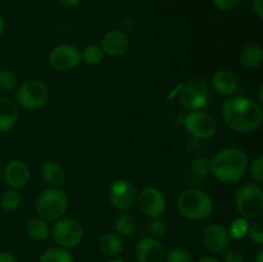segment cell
I'll return each mask as SVG.
<instances>
[{"instance_id":"1","label":"cell","mask_w":263,"mask_h":262,"mask_svg":"<svg viewBox=\"0 0 263 262\" xmlns=\"http://www.w3.org/2000/svg\"><path fill=\"white\" fill-rule=\"evenodd\" d=\"M223 122L239 134L256 131L263 123V109L251 98L233 95L225 100L221 109Z\"/></svg>"},{"instance_id":"2","label":"cell","mask_w":263,"mask_h":262,"mask_svg":"<svg viewBox=\"0 0 263 262\" xmlns=\"http://www.w3.org/2000/svg\"><path fill=\"white\" fill-rule=\"evenodd\" d=\"M249 161L246 152L239 148H225L210 161V172L216 180L226 185L240 181L248 172Z\"/></svg>"},{"instance_id":"3","label":"cell","mask_w":263,"mask_h":262,"mask_svg":"<svg viewBox=\"0 0 263 262\" xmlns=\"http://www.w3.org/2000/svg\"><path fill=\"white\" fill-rule=\"evenodd\" d=\"M176 208L180 216L190 221H203L210 217L215 210L212 197L204 190L190 188L179 194Z\"/></svg>"},{"instance_id":"4","label":"cell","mask_w":263,"mask_h":262,"mask_svg":"<svg viewBox=\"0 0 263 262\" xmlns=\"http://www.w3.org/2000/svg\"><path fill=\"white\" fill-rule=\"evenodd\" d=\"M69 207L67 193L61 188H48L36 200V213L48 222H55L64 217Z\"/></svg>"},{"instance_id":"5","label":"cell","mask_w":263,"mask_h":262,"mask_svg":"<svg viewBox=\"0 0 263 262\" xmlns=\"http://www.w3.org/2000/svg\"><path fill=\"white\" fill-rule=\"evenodd\" d=\"M234 203L241 217L247 220H257L263 215L262 186L254 182L241 185L236 190Z\"/></svg>"},{"instance_id":"6","label":"cell","mask_w":263,"mask_h":262,"mask_svg":"<svg viewBox=\"0 0 263 262\" xmlns=\"http://www.w3.org/2000/svg\"><path fill=\"white\" fill-rule=\"evenodd\" d=\"M50 98V90L45 82L40 80H28L18 85L14 91V100L18 107L26 110H36L43 108Z\"/></svg>"},{"instance_id":"7","label":"cell","mask_w":263,"mask_h":262,"mask_svg":"<svg viewBox=\"0 0 263 262\" xmlns=\"http://www.w3.org/2000/svg\"><path fill=\"white\" fill-rule=\"evenodd\" d=\"M179 100L187 110H203L211 100V86L202 79H192L182 84L179 90Z\"/></svg>"},{"instance_id":"8","label":"cell","mask_w":263,"mask_h":262,"mask_svg":"<svg viewBox=\"0 0 263 262\" xmlns=\"http://www.w3.org/2000/svg\"><path fill=\"white\" fill-rule=\"evenodd\" d=\"M50 236L58 247L76 248L84 239V228L76 218L62 217L51 226Z\"/></svg>"},{"instance_id":"9","label":"cell","mask_w":263,"mask_h":262,"mask_svg":"<svg viewBox=\"0 0 263 262\" xmlns=\"http://www.w3.org/2000/svg\"><path fill=\"white\" fill-rule=\"evenodd\" d=\"M108 199L110 204L120 212H128L138 200V190L131 181L116 179L108 185Z\"/></svg>"},{"instance_id":"10","label":"cell","mask_w":263,"mask_h":262,"mask_svg":"<svg viewBox=\"0 0 263 262\" xmlns=\"http://www.w3.org/2000/svg\"><path fill=\"white\" fill-rule=\"evenodd\" d=\"M187 134L197 140L211 139L217 131V121L205 110H192L184 120Z\"/></svg>"},{"instance_id":"11","label":"cell","mask_w":263,"mask_h":262,"mask_svg":"<svg viewBox=\"0 0 263 262\" xmlns=\"http://www.w3.org/2000/svg\"><path fill=\"white\" fill-rule=\"evenodd\" d=\"M49 66L58 72H69L81 63V50L72 44L55 45L48 55Z\"/></svg>"},{"instance_id":"12","label":"cell","mask_w":263,"mask_h":262,"mask_svg":"<svg viewBox=\"0 0 263 262\" xmlns=\"http://www.w3.org/2000/svg\"><path fill=\"white\" fill-rule=\"evenodd\" d=\"M139 208L149 218L161 217L167 208L166 195L156 186H146L138 194Z\"/></svg>"},{"instance_id":"13","label":"cell","mask_w":263,"mask_h":262,"mask_svg":"<svg viewBox=\"0 0 263 262\" xmlns=\"http://www.w3.org/2000/svg\"><path fill=\"white\" fill-rule=\"evenodd\" d=\"M230 234L221 223H211L203 230L202 240L205 249L211 253H222L230 246Z\"/></svg>"},{"instance_id":"14","label":"cell","mask_w":263,"mask_h":262,"mask_svg":"<svg viewBox=\"0 0 263 262\" xmlns=\"http://www.w3.org/2000/svg\"><path fill=\"white\" fill-rule=\"evenodd\" d=\"M31 177L30 169L21 159H12L3 167V179L10 189L20 190L28 184Z\"/></svg>"},{"instance_id":"15","label":"cell","mask_w":263,"mask_h":262,"mask_svg":"<svg viewBox=\"0 0 263 262\" xmlns=\"http://www.w3.org/2000/svg\"><path fill=\"white\" fill-rule=\"evenodd\" d=\"M166 254V249L159 239L144 236L136 244L135 257L138 262H164Z\"/></svg>"},{"instance_id":"16","label":"cell","mask_w":263,"mask_h":262,"mask_svg":"<svg viewBox=\"0 0 263 262\" xmlns=\"http://www.w3.org/2000/svg\"><path fill=\"white\" fill-rule=\"evenodd\" d=\"M102 46L103 51L105 55H109L112 58H118L126 54L130 46V39L126 31L122 28H112V30L107 31L102 39Z\"/></svg>"},{"instance_id":"17","label":"cell","mask_w":263,"mask_h":262,"mask_svg":"<svg viewBox=\"0 0 263 262\" xmlns=\"http://www.w3.org/2000/svg\"><path fill=\"white\" fill-rule=\"evenodd\" d=\"M212 89L222 97H233L239 87L238 77L233 71L226 68L217 69L211 80Z\"/></svg>"},{"instance_id":"18","label":"cell","mask_w":263,"mask_h":262,"mask_svg":"<svg viewBox=\"0 0 263 262\" xmlns=\"http://www.w3.org/2000/svg\"><path fill=\"white\" fill-rule=\"evenodd\" d=\"M20 118V107L15 100L0 97V134L9 133L17 125Z\"/></svg>"},{"instance_id":"19","label":"cell","mask_w":263,"mask_h":262,"mask_svg":"<svg viewBox=\"0 0 263 262\" xmlns=\"http://www.w3.org/2000/svg\"><path fill=\"white\" fill-rule=\"evenodd\" d=\"M40 176L49 188H61L67 179L64 167L55 161L45 162L40 169Z\"/></svg>"},{"instance_id":"20","label":"cell","mask_w":263,"mask_h":262,"mask_svg":"<svg viewBox=\"0 0 263 262\" xmlns=\"http://www.w3.org/2000/svg\"><path fill=\"white\" fill-rule=\"evenodd\" d=\"M99 249L109 258H116L120 257L125 251V244H123L122 238L116 233H104L99 238L98 241Z\"/></svg>"},{"instance_id":"21","label":"cell","mask_w":263,"mask_h":262,"mask_svg":"<svg viewBox=\"0 0 263 262\" xmlns=\"http://www.w3.org/2000/svg\"><path fill=\"white\" fill-rule=\"evenodd\" d=\"M26 234L28 238L32 241H45L49 239L51 234V228L49 222L40 216H35L31 217L30 220L26 222Z\"/></svg>"},{"instance_id":"22","label":"cell","mask_w":263,"mask_h":262,"mask_svg":"<svg viewBox=\"0 0 263 262\" xmlns=\"http://www.w3.org/2000/svg\"><path fill=\"white\" fill-rule=\"evenodd\" d=\"M239 61H240L241 66L248 69L258 68L263 63V49L256 44L246 45L240 50Z\"/></svg>"},{"instance_id":"23","label":"cell","mask_w":263,"mask_h":262,"mask_svg":"<svg viewBox=\"0 0 263 262\" xmlns=\"http://www.w3.org/2000/svg\"><path fill=\"white\" fill-rule=\"evenodd\" d=\"M138 229L136 218L128 212H120L115 220V233L121 238H128L134 235Z\"/></svg>"},{"instance_id":"24","label":"cell","mask_w":263,"mask_h":262,"mask_svg":"<svg viewBox=\"0 0 263 262\" xmlns=\"http://www.w3.org/2000/svg\"><path fill=\"white\" fill-rule=\"evenodd\" d=\"M39 262H74L69 249L62 247H50L41 253Z\"/></svg>"},{"instance_id":"25","label":"cell","mask_w":263,"mask_h":262,"mask_svg":"<svg viewBox=\"0 0 263 262\" xmlns=\"http://www.w3.org/2000/svg\"><path fill=\"white\" fill-rule=\"evenodd\" d=\"M104 51L98 44H90L81 50V61L87 66H98L104 59Z\"/></svg>"},{"instance_id":"26","label":"cell","mask_w":263,"mask_h":262,"mask_svg":"<svg viewBox=\"0 0 263 262\" xmlns=\"http://www.w3.org/2000/svg\"><path fill=\"white\" fill-rule=\"evenodd\" d=\"M22 204V197L15 189H7L0 197V207L7 212H14Z\"/></svg>"},{"instance_id":"27","label":"cell","mask_w":263,"mask_h":262,"mask_svg":"<svg viewBox=\"0 0 263 262\" xmlns=\"http://www.w3.org/2000/svg\"><path fill=\"white\" fill-rule=\"evenodd\" d=\"M249 221L244 217H238L230 223V228H229V234H230L231 239H235V240H240L244 239L248 235L249 231Z\"/></svg>"},{"instance_id":"28","label":"cell","mask_w":263,"mask_h":262,"mask_svg":"<svg viewBox=\"0 0 263 262\" xmlns=\"http://www.w3.org/2000/svg\"><path fill=\"white\" fill-rule=\"evenodd\" d=\"M18 76L8 68L0 69V90L5 92L15 91L18 87Z\"/></svg>"},{"instance_id":"29","label":"cell","mask_w":263,"mask_h":262,"mask_svg":"<svg viewBox=\"0 0 263 262\" xmlns=\"http://www.w3.org/2000/svg\"><path fill=\"white\" fill-rule=\"evenodd\" d=\"M146 230H148L149 236H152V238L162 239L167 235L168 228H167V223L161 217H157L149 220L148 225H146Z\"/></svg>"},{"instance_id":"30","label":"cell","mask_w":263,"mask_h":262,"mask_svg":"<svg viewBox=\"0 0 263 262\" xmlns=\"http://www.w3.org/2000/svg\"><path fill=\"white\" fill-rule=\"evenodd\" d=\"M164 262H194L192 252L184 247H175L166 254Z\"/></svg>"},{"instance_id":"31","label":"cell","mask_w":263,"mask_h":262,"mask_svg":"<svg viewBox=\"0 0 263 262\" xmlns=\"http://www.w3.org/2000/svg\"><path fill=\"white\" fill-rule=\"evenodd\" d=\"M248 171L252 180L254 181V184L263 185V154L257 156L256 158L249 163Z\"/></svg>"},{"instance_id":"32","label":"cell","mask_w":263,"mask_h":262,"mask_svg":"<svg viewBox=\"0 0 263 262\" xmlns=\"http://www.w3.org/2000/svg\"><path fill=\"white\" fill-rule=\"evenodd\" d=\"M248 235L252 243L258 247H263V220H256L249 225Z\"/></svg>"},{"instance_id":"33","label":"cell","mask_w":263,"mask_h":262,"mask_svg":"<svg viewBox=\"0 0 263 262\" xmlns=\"http://www.w3.org/2000/svg\"><path fill=\"white\" fill-rule=\"evenodd\" d=\"M193 174L197 175V176L205 177L207 175H210V159H207L205 157H199V158H195L192 163Z\"/></svg>"},{"instance_id":"34","label":"cell","mask_w":263,"mask_h":262,"mask_svg":"<svg viewBox=\"0 0 263 262\" xmlns=\"http://www.w3.org/2000/svg\"><path fill=\"white\" fill-rule=\"evenodd\" d=\"M241 2L243 0H212L215 8L220 10V12H230V10H234L241 4Z\"/></svg>"},{"instance_id":"35","label":"cell","mask_w":263,"mask_h":262,"mask_svg":"<svg viewBox=\"0 0 263 262\" xmlns=\"http://www.w3.org/2000/svg\"><path fill=\"white\" fill-rule=\"evenodd\" d=\"M222 253V262H244V256L239 249L228 248Z\"/></svg>"},{"instance_id":"36","label":"cell","mask_w":263,"mask_h":262,"mask_svg":"<svg viewBox=\"0 0 263 262\" xmlns=\"http://www.w3.org/2000/svg\"><path fill=\"white\" fill-rule=\"evenodd\" d=\"M59 5H62L66 9H74L82 3V0H58Z\"/></svg>"},{"instance_id":"37","label":"cell","mask_w":263,"mask_h":262,"mask_svg":"<svg viewBox=\"0 0 263 262\" xmlns=\"http://www.w3.org/2000/svg\"><path fill=\"white\" fill-rule=\"evenodd\" d=\"M0 262H18V259L10 252H0Z\"/></svg>"},{"instance_id":"38","label":"cell","mask_w":263,"mask_h":262,"mask_svg":"<svg viewBox=\"0 0 263 262\" xmlns=\"http://www.w3.org/2000/svg\"><path fill=\"white\" fill-rule=\"evenodd\" d=\"M253 10L259 18L263 20V0H253Z\"/></svg>"},{"instance_id":"39","label":"cell","mask_w":263,"mask_h":262,"mask_svg":"<svg viewBox=\"0 0 263 262\" xmlns=\"http://www.w3.org/2000/svg\"><path fill=\"white\" fill-rule=\"evenodd\" d=\"M197 262H222V259L218 258V257H215V256H205V257H202V258L198 259Z\"/></svg>"},{"instance_id":"40","label":"cell","mask_w":263,"mask_h":262,"mask_svg":"<svg viewBox=\"0 0 263 262\" xmlns=\"http://www.w3.org/2000/svg\"><path fill=\"white\" fill-rule=\"evenodd\" d=\"M5 26H7V23H5L4 17H3V15L0 14V36H2L3 33L5 32Z\"/></svg>"},{"instance_id":"41","label":"cell","mask_w":263,"mask_h":262,"mask_svg":"<svg viewBox=\"0 0 263 262\" xmlns=\"http://www.w3.org/2000/svg\"><path fill=\"white\" fill-rule=\"evenodd\" d=\"M253 262H263V248L259 249V251L257 252Z\"/></svg>"},{"instance_id":"42","label":"cell","mask_w":263,"mask_h":262,"mask_svg":"<svg viewBox=\"0 0 263 262\" xmlns=\"http://www.w3.org/2000/svg\"><path fill=\"white\" fill-rule=\"evenodd\" d=\"M105 262H127V261H125V259L120 258V257H116V258H109V259H108V261H105Z\"/></svg>"},{"instance_id":"43","label":"cell","mask_w":263,"mask_h":262,"mask_svg":"<svg viewBox=\"0 0 263 262\" xmlns=\"http://www.w3.org/2000/svg\"><path fill=\"white\" fill-rule=\"evenodd\" d=\"M258 98H259V103L263 105V85L261 86V89H259V92H258Z\"/></svg>"},{"instance_id":"44","label":"cell","mask_w":263,"mask_h":262,"mask_svg":"<svg viewBox=\"0 0 263 262\" xmlns=\"http://www.w3.org/2000/svg\"><path fill=\"white\" fill-rule=\"evenodd\" d=\"M3 177V166H2V162H0V179Z\"/></svg>"}]
</instances>
